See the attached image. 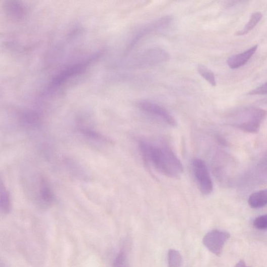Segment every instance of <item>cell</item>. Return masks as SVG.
I'll list each match as a JSON object with an SVG mask.
<instances>
[{
  "instance_id": "cell-1",
  "label": "cell",
  "mask_w": 267,
  "mask_h": 267,
  "mask_svg": "<svg viewBox=\"0 0 267 267\" xmlns=\"http://www.w3.org/2000/svg\"><path fill=\"white\" fill-rule=\"evenodd\" d=\"M139 148L146 163L168 177L178 179L183 173V164L173 150L163 142L140 140Z\"/></svg>"
},
{
  "instance_id": "cell-2",
  "label": "cell",
  "mask_w": 267,
  "mask_h": 267,
  "mask_svg": "<svg viewBox=\"0 0 267 267\" xmlns=\"http://www.w3.org/2000/svg\"><path fill=\"white\" fill-rule=\"evenodd\" d=\"M192 174L200 191L204 195L212 193L213 182L206 162L202 159L196 158L191 162Z\"/></svg>"
},
{
  "instance_id": "cell-3",
  "label": "cell",
  "mask_w": 267,
  "mask_h": 267,
  "mask_svg": "<svg viewBox=\"0 0 267 267\" xmlns=\"http://www.w3.org/2000/svg\"><path fill=\"white\" fill-rule=\"evenodd\" d=\"M139 108L146 114L163 125L171 127L177 125L174 117L168 110L156 104L142 102L139 104Z\"/></svg>"
},
{
  "instance_id": "cell-4",
  "label": "cell",
  "mask_w": 267,
  "mask_h": 267,
  "mask_svg": "<svg viewBox=\"0 0 267 267\" xmlns=\"http://www.w3.org/2000/svg\"><path fill=\"white\" fill-rule=\"evenodd\" d=\"M240 115L243 120L239 124L240 128L247 132H255L259 130L266 112L260 109L250 108L241 112Z\"/></svg>"
},
{
  "instance_id": "cell-5",
  "label": "cell",
  "mask_w": 267,
  "mask_h": 267,
  "mask_svg": "<svg viewBox=\"0 0 267 267\" xmlns=\"http://www.w3.org/2000/svg\"><path fill=\"white\" fill-rule=\"evenodd\" d=\"M230 238L229 233L214 230L206 234L203 238V243L210 252L219 256L223 252L226 242Z\"/></svg>"
},
{
  "instance_id": "cell-6",
  "label": "cell",
  "mask_w": 267,
  "mask_h": 267,
  "mask_svg": "<svg viewBox=\"0 0 267 267\" xmlns=\"http://www.w3.org/2000/svg\"><path fill=\"white\" fill-rule=\"evenodd\" d=\"M91 60L80 63L70 67L57 75L52 82V86L54 88L61 85L66 80L70 79L71 77L79 74L86 68Z\"/></svg>"
},
{
  "instance_id": "cell-7",
  "label": "cell",
  "mask_w": 267,
  "mask_h": 267,
  "mask_svg": "<svg viewBox=\"0 0 267 267\" xmlns=\"http://www.w3.org/2000/svg\"><path fill=\"white\" fill-rule=\"evenodd\" d=\"M258 49L256 45L246 50L244 53L233 56L227 60L229 68L232 69H237L246 64L255 54Z\"/></svg>"
},
{
  "instance_id": "cell-8",
  "label": "cell",
  "mask_w": 267,
  "mask_h": 267,
  "mask_svg": "<svg viewBox=\"0 0 267 267\" xmlns=\"http://www.w3.org/2000/svg\"><path fill=\"white\" fill-rule=\"evenodd\" d=\"M39 195L42 203L48 206L54 202L55 196L47 179L41 176L39 180Z\"/></svg>"
},
{
  "instance_id": "cell-9",
  "label": "cell",
  "mask_w": 267,
  "mask_h": 267,
  "mask_svg": "<svg viewBox=\"0 0 267 267\" xmlns=\"http://www.w3.org/2000/svg\"><path fill=\"white\" fill-rule=\"evenodd\" d=\"M78 130L81 135L87 139L94 141L104 143H110V140L102 133L85 126H80Z\"/></svg>"
},
{
  "instance_id": "cell-10",
  "label": "cell",
  "mask_w": 267,
  "mask_h": 267,
  "mask_svg": "<svg viewBox=\"0 0 267 267\" xmlns=\"http://www.w3.org/2000/svg\"><path fill=\"white\" fill-rule=\"evenodd\" d=\"M248 204L253 208H260L267 205V189L253 193L248 199Z\"/></svg>"
},
{
  "instance_id": "cell-11",
  "label": "cell",
  "mask_w": 267,
  "mask_h": 267,
  "mask_svg": "<svg viewBox=\"0 0 267 267\" xmlns=\"http://www.w3.org/2000/svg\"><path fill=\"white\" fill-rule=\"evenodd\" d=\"M0 208L4 214L9 213L12 209V202L10 194L3 181L0 185Z\"/></svg>"
},
{
  "instance_id": "cell-12",
  "label": "cell",
  "mask_w": 267,
  "mask_h": 267,
  "mask_svg": "<svg viewBox=\"0 0 267 267\" xmlns=\"http://www.w3.org/2000/svg\"><path fill=\"white\" fill-rule=\"evenodd\" d=\"M262 14L260 12L253 13L245 27L241 30L237 32L238 36H243L248 33L250 31L253 30L262 18Z\"/></svg>"
},
{
  "instance_id": "cell-13",
  "label": "cell",
  "mask_w": 267,
  "mask_h": 267,
  "mask_svg": "<svg viewBox=\"0 0 267 267\" xmlns=\"http://www.w3.org/2000/svg\"><path fill=\"white\" fill-rule=\"evenodd\" d=\"M197 70L199 74L207 80L212 86H216V82L214 74L206 66L199 64L197 66Z\"/></svg>"
},
{
  "instance_id": "cell-14",
  "label": "cell",
  "mask_w": 267,
  "mask_h": 267,
  "mask_svg": "<svg viewBox=\"0 0 267 267\" xmlns=\"http://www.w3.org/2000/svg\"><path fill=\"white\" fill-rule=\"evenodd\" d=\"M182 256L177 250L170 249L168 254L169 267H180L182 264Z\"/></svg>"
},
{
  "instance_id": "cell-15",
  "label": "cell",
  "mask_w": 267,
  "mask_h": 267,
  "mask_svg": "<svg viewBox=\"0 0 267 267\" xmlns=\"http://www.w3.org/2000/svg\"><path fill=\"white\" fill-rule=\"evenodd\" d=\"M253 224L258 229H267V214L258 216L254 221Z\"/></svg>"
},
{
  "instance_id": "cell-16",
  "label": "cell",
  "mask_w": 267,
  "mask_h": 267,
  "mask_svg": "<svg viewBox=\"0 0 267 267\" xmlns=\"http://www.w3.org/2000/svg\"><path fill=\"white\" fill-rule=\"evenodd\" d=\"M126 260V254L124 250L120 252L116 255L114 262L113 267H123Z\"/></svg>"
},
{
  "instance_id": "cell-17",
  "label": "cell",
  "mask_w": 267,
  "mask_h": 267,
  "mask_svg": "<svg viewBox=\"0 0 267 267\" xmlns=\"http://www.w3.org/2000/svg\"><path fill=\"white\" fill-rule=\"evenodd\" d=\"M250 95H267V82L256 89L250 92Z\"/></svg>"
},
{
  "instance_id": "cell-18",
  "label": "cell",
  "mask_w": 267,
  "mask_h": 267,
  "mask_svg": "<svg viewBox=\"0 0 267 267\" xmlns=\"http://www.w3.org/2000/svg\"><path fill=\"white\" fill-rule=\"evenodd\" d=\"M235 267H251L247 265L245 262L243 260H241L236 265Z\"/></svg>"
},
{
  "instance_id": "cell-19",
  "label": "cell",
  "mask_w": 267,
  "mask_h": 267,
  "mask_svg": "<svg viewBox=\"0 0 267 267\" xmlns=\"http://www.w3.org/2000/svg\"><path fill=\"white\" fill-rule=\"evenodd\" d=\"M1 267H8L5 263L2 262Z\"/></svg>"
},
{
  "instance_id": "cell-20",
  "label": "cell",
  "mask_w": 267,
  "mask_h": 267,
  "mask_svg": "<svg viewBox=\"0 0 267 267\" xmlns=\"http://www.w3.org/2000/svg\"><path fill=\"white\" fill-rule=\"evenodd\" d=\"M123 267H128V266H127V265H124L123 266Z\"/></svg>"
}]
</instances>
